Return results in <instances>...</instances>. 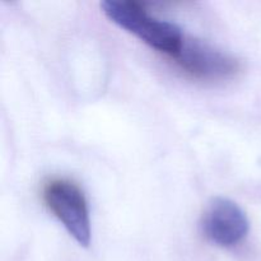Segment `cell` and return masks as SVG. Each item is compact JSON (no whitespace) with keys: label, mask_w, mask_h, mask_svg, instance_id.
Returning a JSON list of instances; mask_svg holds the SVG:
<instances>
[{"label":"cell","mask_w":261,"mask_h":261,"mask_svg":"<svg viewBox=\"0 0 261 261\" xmlns=\"http://www.w3.org/2000/svg\"><path fill=\"white\" fill-rule=\"evenodd\" d=\"M172 59L184 73L198 81L224 82L241 70V63L233 55L195 37H185Z\"/></svg>","instance_id":"3957f363"},{"label":"cell","mask_w":261,"mask_h":261,"mask_svg":"<svg viewBox=\"0 0 261 261\" xmlns=\"http://www.w3.org/2000/svg\"><path fill=\"white\" fill-rule=\"evenodd\" d=\"M101 9L117 27L171 59L178 53L185 40V35L176 23L154 17L138 2L105 0L101 3Z\"/></svg>","instance_id":"6da1fadb"},{"label":"cell","mask_w":261,"mask_h":261,"mask_svg":"<svg viewBox=\"0 0 261 261\" xmlns=\"http://www.w3.org/2000/svg\"><path fill=\"white\" fill-rule=\"evenodd\" d=\"M42 199L51 213L81 246L91 245L89 206L84 191L68 178H53L45 184Z\"/></svg>","instance_id":"7a4b0ae2"},{"label":"cell","mask_w":261,"mask_h":261,"mask_svg":"<svg viewBox=\"0 0 261 261\" xmlns=\"http://www.w3.org/2000/svg\"><path fill=\"white\" fill-rule=\"evenodd\" d=\"M200 228L209 242L223 249H231L246 239L250 221L236 201L217 196L204 209Z\"/></svg>","instance_id":"277c9868"}]
</instances>
